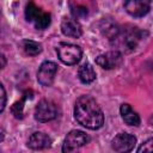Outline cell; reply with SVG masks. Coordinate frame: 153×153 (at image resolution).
Wrapping results in <instances>:
<instances>
[{"instance_id": "1", "label": "cell", "mask_w": 153, "mask_h": 153, "mask_svg": "<svg viewBox=\"0 0 153 153\" xmlns=\"http://www.w3.org/2000/svg\"><path fill=\"white\" fill-rule=\"evenodd\" d=\"M74 117L79 124L91 130L99 129L104 124V114L91 96H81L76 99Z\"/></svg>"}, {"instance_id": "2", "label": "cell", "mask_w": 153, "mask_h": 153, "mask_svg": "<svg viewBox=\"0 0 153 153\" xmlns=\"http://www.w3.org/2000/svg\"><path fill=\"white\" fill-rule=\"evenodd\" d=\"M145 33L146 32L141 31L139 27H135V26H126L122 29L120 27L117 35L111 41L115 43V45L118 49L126 53H130L137 48Z\"/></svg>"}, {"instance_id": "3", "label": "cell", "mask_w": 153, "mask_h": 153, "mask_svg": "<svg viewBox=\"0 0 153 153\" xmlns=\"http://www.w3.org/2000/svg\"><path fill=\"white\" fill-rule=\"evenodd\" d=\"M25 18L29 23H31L36 29L44 30L50 25L51 17L48 12L39 8L35 2H27L25 7Z\"/></svg>"}, {"instance_id": "4", "label": "cell", "mask_w": 153, "mask_h": 153, "mask_svg": "<svg viewBox=\"0 0 153 153\" xmlns=\"http://www.w3.org/2000/svg\"><path fill=\"white\" fill-rule=\"evenodd\" d=\"M56 53L59 60L65 65H69V66L78 63L82 56L81 48L76 44H71V43H60L56 48Z\"/></svg>"}, {"instance_id": "5", "label": "cell", "mask_w": 153, "mask_h": 153, "mask_svg": "<svg viewBox=\"0 0 153 153\" xmlns=\"http://www.w3.org/2000/svg\"><path fill=\"white\" fill-rule=\"evenodd\" d=\"M90 142V136L81 130H72L63 140L62 152H74Z\"/></svg>"}, {"instance_id": "6", "label": "cell", "mask_w": 153, "mask_h": 153, "mask_svg": "<svg viewBox=\"0 0 153 153\" xmlns=\"http://www.w3.org/2000/svg\"><path fill=\"white\" fill-rule=\"evenodd\" d=\"M57 116V108L56 105L47 99H42L35 109V120L44 123V122H49L51 120H54Z\"/></svg>"}, {"instance_id": "7", "label": "cell", "mask_w": 153, "mask_h": 153, "mask_svg": "<svg viewBox=\"0 0 153 153\" xmlns=\"http://www.w3.org/2000/svg\"><path fill=\"white\" fill-rule=\"evenodd\" d=\"M57 73V65L51 61H44L37 72V80L42 86H50Z\"/></svg>"}, {"instance_id": "8", "label": "cell", "mask_w": 153, "mask_h": 153, "mask_svg": "<svg viewBox=\"0 0 153 153\" xmlns=\"http://www.w3.org/2000/svg\"><path fill=\"white\" fill-rule=\"evenodd\" d=\"M136 145V137L129 133L117 134L111 142L112 149L116 152H130Z\"/></svg>"}, {"instance_id": "9", "label": "cell", "mask_w": 153, "mask_h": 153, "mask_svg": "<svg viewBox=\"0 0 153 153\" xmlns=\"http://www.w3.org/2000/svg\"><path fill=\"white\" fill-rule=\"evenodd\" d=\"M126 11L133 17L146 16L152 6V0H124Z\"/></svg>"}, {"instance_id": "10", "label": "cell", "mask_w": 153, "mask_h": 153, "mask_svg": "<svg viewBox=\"0 0 153 153\" xmlns=\"http://www.w3.org/2000/svg\"><path fill=\"white\" fill-rule=\"evenodd\" d=\"M122 54L118 50L108 51L96 59V63L104 69H114L122 63Z\"/></svg>"}, {"instance_id": "11", "label": "cell", "mask_w": 153, "mask_h": 153, "mask_svg": "<svg viewBox=\"0 0 153 153\" xmlns=\"http://www.w3.org/2000/svg\"><path fill=\"white\" fill-rule=\"evenodd\" d=\"M61 31L63 35L68 36V37H73V38H79L82 35V30L80 24L72 18L65 17L61 22Z\"/></svg>"}, {"instance_id": "12", "label": "cell", "mask_w": 153, "mask_h": 153, "mask_svg": "<svg viewBox=\"0 0 153 153\" xmlns=\"http://www.w3.org/2000/svg\"><path fill=\"white\" fill-rule=\"evenodd\" d=\"M27 146L32 149H45L51 146V139L44 133L36 131L29 137Z\"/></svg>"}, {"instance_id": "13", "label": "cell", "mask_w": 153, "mask_h": 153, "mask_svg": "<svg viewBox=\"0 0 153 153\" xmlns=\"http://www.w3.org/2000/svg\"><path fill=\"white\" fill-rule=\"evenodd\" d=\"M120 112L122 116V120L128 124V126H139L140 124V116L137 115L136 111L129 105V104H122L120 108Z\"/></svg>"}, {"instance_id": "14", "label": "cell", "mask_w": 153, "mask_h": 153, "mask_svg": "<svg viewBox=\"0 0 153 153\" xmlns=\"http://www.w3.org/2000/svg\"><path fill=\"white\" fill-rule=\"evenodd\" d=\"M78 76L82 84H91L96 80V72L92 67L91 63L85 62L84 65L80 66L78 71Z\"/></svg>"}, {"instance_id": "15", "label": "cell", "mask_w": 153, "mask_h": 153, "mask_svg": "<svg viewBox=\"0 0 153 153\" xmlns=\"http://www.w3.org/2000/svg\"><path fill=\"white\" fill-rule=\"evenodd\" d=\"M100 30H102L103 35H104V36H106V37L111 41V39L117 35V32H118L120 27H118V26H117V24H116V23H114L112 20L104 19V20L102 22V24H100Z\"/></svg>"}, {"instance_id": "16", "label": "cell", "mask_w": 153, "mask_h": 153, "mask_svg": "<svg viewBox=\"0 0 153 153\" xmlns=\"http://www.w3.org/2000/svg\"><path fill=\"white\" fill-rule=\"evenodd\" d=\"M22 47L25 54L29 56H36L42 51V44L31 39H24L22 42Z\"/></svg>"}, {"instance_id": "17", "label": "cell", "mask_w": 153, "mask_h": 153, "mask_svg": "<svg viewBox=\"0 0 153 153\" xmlns=\"http://www.w3.org/2000/svg\"><path fill=\"white\" fill-rule=\"evenodd\" d=\"M71 11L75 18H82L88 14V6H87V4L81 5L79 0H75V1L72 0L71 1Z\"/></svg>"}, {"instance_id": "18", "label": "cell", "mask_w": 153, "mask_h": 153, "mask_svg": "<svg viewBox=\"0 0 153 153\" xmlns=\"http://www.w3.org/2000/svg\"><path fill=\"white\" fill-rule=\"evenodd\" d=\"M26 96H27V94H24L23 99L19 100V102H17V103H14V105L12 106V114L14 115L16 118H23V117H24V111H23V109H24V102H25V99H26Z\"/></svg>"}, {"instance_id": "19", "label": "cell", "mask_w": 153, "mask_h": 153, "mask_svg": "<svg viewBox=\"0 0 153 153\" xmlns=\"http://www.w3.org/2000/svg\"><path fill=\"white\" fill-rule=\"evenodd\" d=\"M152 151H153V140L152 139H148L147 141H145L137 148V152L139 153H142V152H152Z\"/></svg>"}, {"instance_id": "20", "label": "cell", "mask_w": 153, "mask_h": 153, "mask_svg": "<svg viewBox=\"0 0 153 153\" xmlns=\"http://www.w3.org/2000/svg\"><path fill=\"white\" fill-rule=\"evenodd\" d=\"M5 105H6V91L2 84L0 82V112L5 109Z\"/></svg>"}, {"instance_id": "21", "label": "cell", "mask_w": 153, "mask_h": 153, "mask_svg": "<svg viewBox=\"0 0 153 153\" xmlns=\"http://www.w3.org/2000/svg\"><path fill=\"white\" fill-rule=\"evenodd\" d=\"M6 66V57L2 53H0V71Z\"/></svg>"}, {"instance_id": "22", "label": "cell", "mask_w": 153, "mask_h": 153, "mask_svg": "<svg viewBox=\"0 0 153 153\" xmlns=\"http://www.w3.org/2000/svg\"><path fill=\"white\" fill-rule=\"evenodd\" d=\"M4 137H5V133H4V130L0 128V141H2Z\"/></svg>"}]
</instances>
